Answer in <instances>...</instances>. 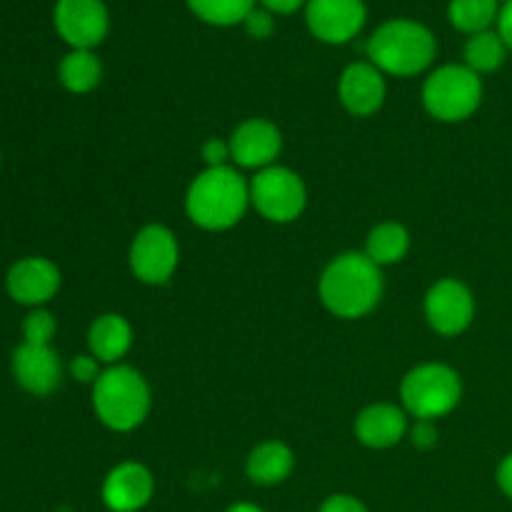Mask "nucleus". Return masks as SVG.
I'll return each mask as SVG.
<instances>
[{
	"label": "nucleus",
	"instance_id": "7c9ffc66",
	"mask_svg": "<svg viewBox=\"0 0 512 512\" xmlns=\"http://www.w3.org/2000/svg\"><path fill=\"white\" fill-rule=\"evenodd\" d=\"M498 35L503 38V43L508 45V50L512 53V0H505L500 5V13H498Z\"/></svg>",
	"mask_w": 512,
	"mask_h": 512
},
{
	"label": "nucleus",
	"instance_id": "9b49d317",
	"mask_svg": "<svg viewBox=\"0 0 512 512\" xmlns=\"http://www.w3.org/2000/svg\"><path fill=\"white\" fill-rule=\"evenodd\" d=\"M368 20L363 0H308L305 23L308 30L328 45H343L358 38Z\"/></svg>",
	"mask_w": 512,
	"mask_h": 512
},
{
	"label": "nucleus",
	"instance_id": "6ab92c4d",
	"mask_svg": "<svg viewBox=\"0 0 512 512\" xmlns=\"http://www.w3.org/2000/svg\"><path fill=\"white\" fill-rule=\"evenodd\" d=\"M295 468V455L290 445L283 440H265V443L255 445L250 450L248 460H245V473H248L250 483L263 485V488H273V485L285 483Z\"/></svg>",
	"mask_w": 512,
	"mask_h": 512
},
{
	"label": "nucleus",
	"instance_id": "f8f14e48",
	"mask_svg": "<svg viewBox=\"0 0 512 512\" xmlns=\"http://www.w3.org/2000/svg\"><path fill=\"white\" fill-rule=\"evenodd\" d=\"M60 283L63 278H60L58 265L40 255L20 258L5 275V290L10 298L30 310L48 305L58 295Z\"/></svg>",
	"mask_w": 512,
	"mask_h": 512
},
{
	"label": "nucleus",
	"instance_id": "c756f323",
	"mask_svg": "<svg viewBox=\"0 0 512 512\" xmlns=\"http://www.w3.org/2000/svg\"><path fill=\"white\" fill-rule=\"evenodd\" d=\"M410 443L418 450H430L438 445V428H435V420H418L413 428L408 430Z\"/></svg>",
	"mask_w": 512,
	"mask_h": 512
},
{
	"label": "nucleus",
	"instance_id": "a878e982",
	"mask_svg": "<svg viewBox=\"0 0 512 512\" xmlns=\"http://www.w3.org/2000/svg\"><path fill=\"white\" fill-rule=\"evenodd\" d=\"M243 28L253 40H268L275 33V15L270 10H265L263 5L260 8L255 5L248 18L243 20Z\"/></svg>",
	"mask_w": 512,
	"mask_h": 512
},
{
	"label": "nucleus",
	"instance_id": "7ed1b4c3",
	"mask_svg": "<svg viewBox=\"0 0 512 512\" xmlns=\"http://www.w3.org/2000/svg\"><path fill=\"white\" fill-rule=\"evenodd\" d=\"M438 55V40L428 25L410 18L385 20L368 40V60L385 75L413 78L425 73Z\"/></svg>",
	"mask_w": 512,
	"mask_h": 512
},
{
	"label": "nucleus",
	"instance_id": "aec40b11",
	"mask_svg": "<svg viewBox=\"0 0 512 512\" xmlns=\"http://www.w3.org/2000/svg\"><path fill=\"white\" fill-rule=\"evenodd\" d=\"M410 250V233L405 225L395 223V220H385V223L375 225L365 240L363 253L373 260L378 268H388V265L400 263Z\"/></svg>",
	"mask_w": 512,
	"mask_h": 512
},
{
	"label": "nucleus",
	"instance_id": "72a5a7b5",
	"mask_svg": "<svg viewBox=\"0 0 512 512\" xmlns=\"http://www.w3.org/2000/svg\"><path fill=\"white\" fill-rule=\"evenodd\" d=\"M225 512H265V510L258 508V505H253V503H235V505H230Z\"/></svg>",
	"mask_w": 512,
	"mask_h": 512
},
{
	"label": "nucleus",
	"instance_id": "39448f33",
	"mask_svg": "<svg viewBox=\"0 0 512 512\" xmlns=\"http://www.w3.org/2000/svg\"><path fill=\"white\" fill-rule=\"evenodd\" d=\"M463 398L458 370L445 363H423L408 370L400 383V405L415 420H435L453 413Z\"/></svg>",
	"mask_w": 512,
	"mask_h": 512
},
{
	"label": "nucleus",
	"instance_id": "2eb2a0df",
	"mask_svg": "<svg viewBox=\"0 0 512 512\" xmlns=\"http://www.w3.org/2000/svg\"><path fill=\"white\" fill-rule=\"evenodd\" d=\"M13 378L20 388L35 398H48L63 380V363L53 345L23 343L13 350Z\"/></svg>",
	"mask_w": 512,
	"mask_h": 512
},
{
	"label": "nucleus",
	"instance_id": "9d476101",
	"mask_svg": "<svg viewBox=\"0 0 512 512\" xmlns=\"http://www.w3.org/2000/svg\"><path fill=\"white\" fill-rule=\"evenodd\" d=\"M53 23L73 50H93L108 38L110 13L103 0H58Z\"/></svg>",
	"mask_w": 512,
	"mask_h": 512
},
{
	"label": "nucleus",
	"instance_id": "0eeeda50",
	"mask_svg": "<svg viewBox=\"0 0 512 512\" xmlns=\"http://www.w3.org/2000/svg\"><path fill=\"white\" fill-rule=\"evenodd\" d=\"M250 205L268 223L288 225L305 213L308 188L295 170L275 163L250 180Z\"/></svg>",
	"mask_w": 512,
	"mask_h": 512
},
{
	"label": "nucleus",
	"instance_id": "4be33fe9",
	"mask_svg": "<svg viewBox=\"0 0 512 512\" xmlns=\"http://www.w3.org/2000/svg\"><path fill=\"white\" fill-rule=\"evenodd\" d=\"M498 0H450L448 18L455 30L465 35H478L493 30L498 23Z\"/></svg>",
	"mask_w": 512,
	"mask_h": 512
},
{
	"label": "nucleus",
	"instance_id": "393cba45",
	"mask_svg": "<svg viewBox=\"0 0 512 512\" xmlns=\"http://www.w3.org/2000/svg\"><path fill=\"white\" fill-rule=\"evenodd\" d=\"M55 330H58V325H55L53 313L45 308H33L23 320V343L50 345Z\"/></svg>",
	"mask_w": 512,
	"mask_h": 512
},
{
	"label": "nucleus",
	"instance_id": "a211bd4d",
	"mask_svg": "<svg viewBox=\"0 0 512 512\" xmlns=\"http://www.w3.org/2000/svg\"><path fill=\"white\" fill-rule=\"evenodd\" d=\"M88 348L98 363L118 365L133 348V325L120 313H103L90 323Z\"/></svg>",
	"mask_w": 512,
	"mask_h": 512
},
{
	"label": "nucleus",
	"instance_id": "473e14b6",
	"mask_svg": "<svg viewBox=\"0 0 512 512\" xmlns=\"http://www.w3.org/2000/svg\"><path fill=\"white\" fill-rule=\"evenodd\" d=\"M495 480H498V488L503 490L505 498L512 500V453H508L503 460H500Z\"/></svg>",
	"mask_w": 512,
	"mask_h": 512
},
{
	"label": "nucleus",
	"instance_id": "20e7f679",
	"mask_svg": "<svg viewBox=\"0 0 512 512\" xmlns=\"http://www.w3.org/2000/svg\"><path fill=\"white\" fill-rule=\"evenodd\" d=\"M153 408V393L140 370L108 365L93 383V413L113 433L140 428Z\"/></svg>",
	"mask_w": 512,
	"mask_h": 512
},
{
	"label": "nucleus",
	"instance_id": "dca6fc26",
	"mask_svg": "<svg viewBox=\"0 0 512 512\" xmlns=\"http://www.w3.org/2000/svg\"><path fill=\"white\" fill-rule=\"evenodd\" d=\"M338 98L350 115L370 118L383 108L388 98L385 73H380L370 60L350 63L338 80Z\"/></svg>",
	"mask_w": 512,
	"mask_h": 512
},
{
	"label": "nucleus",
	"instance_id": "f3484780",
	"mask_svg": "<svg viewBox=\"0 0 512 512\" xmlns=\"http://www.w3.org/2000/svg\"><path fill=\"white\" fill-rule=\"evenodd\" d=\"M408 418L403 405L373 403L363 408L355 418V438L370 450H388L408 435Z\"/></svg>",
	"mask_w": 512,
	"mask_h": 512
},
{
	"label": "nucleus",
	"instance_id": "f03ea898",
	"mask_svg": "<svg viewBox=\"0 0 512 512\" xmlns=\"http://www.w3.org/2000/svg\"><path fill=\"white\" fill-rule=\"evenodd\" d=\"M250 208V183L230 165L205 168L185 193V213L190 223L208 233L235 228Z\"/></svg>",
	"mask_w": 512,
	"mask_h": 512
},
{
	"label": "nucleus",
	"instance_id": "1a4fd4ad",
	"mask_svg": "<svg viewBox=\"0 0 512 512\" xmlns=\"http://www.w3.org/2000/svg\"><path fill=\"white\" fill-rule=\"evenodd\" d=\"M425 320L430 328L445 338L463 335L475 320V295L463 280L443 278L425 293Z\"/></svg>",
	"mask_w": 512,
	"mask_h": 512
},
{
	"label": "nucleus",
	"instance_id": "423d86ee",
	"mask_svg": "<svg viewBox=\"0 0 512 512\" xmlns=\"http://www.w3.org/2000/svg\"><path fill=\"white\" fill-rule=\"evenodd\" d=\"M483 103V78L465 63H448L430 70L423 83V108L440 123H463Z\"/></svg>",
	"mask_w": 512,
	"mask_h": 512
},
{
	"label": "nucleus",
	"instance_id": "6e6552de",
	"mask_svg": "<svg viewBox=\"0 0 512 512\" xmlns=\"http://www.w3.org/2000/svg\"><path fill=\"white\" fill-rule=\"evenodd\" d=\"M180 263V245L173 230L160 223L138 230L128 250L130 273L145 285H165Z\"/></svg>",
	"mask_w": 512,
	"mask_h": 512
},
{
	"label": "nucleus",
	"instance_id": "5701e85b",
	"mask_svg": "<svg viewBox=\"0 0 512 512\" xmlns=\"http://www.w3.org/2000/svg\"><path fill=\"white\" fill-rule=\"evenodd\" d=\"M508 53V45L503 43L498 30H485V33L470 35L468 43H465L463 48L465 65L478 75L495 73L498 68H503Z\"/></svg>",
	"mask_w": 512,
	"mask_h": 512
},
{
	"label": "nucleus",
	"instance_id": "bb28decb",
	"mask_svg": "<svg viewBox=\"0 0 512 512\" xmlns=\"http://www.w3.org/2000/svg\"><path fill=\"white\" fill-rule=\"evenodd\" d=\"M200 155L205 160V168H223L233 160L230 155V143L228 140H220V138H208L200 148Z\"/></svg>",
	"mask_w": 512,
	"mask_h": 512
},
{
	"label": "nucleus",
	"instance_id": "cd10ccee",
	"mask_svg": "<svg viewBox=\"0 0 512 512\" xmlns=\"http://www.w3.org/2000/svg\"><path fill=\"white\" fill-rule=\"evenodd\" d=\"M68 370H70V375L78 380V383H90V385H93L95 380H98V375L103 373V370H100V363L90 353L75 355V358L70 360Z\"/></svg>",
	"mask_w": 512,
	"mask_h": 512
},
{
	"label": "nucleus",
	"instance_id": "ddd939ff",
	"mask_svg": "<svg viewBox=\"0 0 512 512\" xmlns=\"http://www.w3.org/2000/svg\"><path fill=\"white\" fill-rule=\"evenodd\" d=\"M230 155L238 168L265 170L283 153V133L268 118H248L230 133Z\"/></svg>",
	"mask_w": 512,
	"mask_h": 512
},
{
	"label": "nucleus",
	"instance_id": "b1692460",
	"mask_svg": "<svg viewBox=\"0 0 512 512\" xmlns=\"http://www.w3.org/2000/svg\"><path fill=\"white\" fill-rule=\"evenodd\" d=\"M190 13L203 23L215 28H230V25H243L250 10L258 0H185Z\"/></svg>",
	"mask_w": 512,
	"mask_h": 512
},
{
	"label": "nucleus",
	"instance_id": "4468645a",
	"mask_svg": "<svg viewBox=\"0 0 512 512\" xmlns=\"http://www.w3.org/2000/svg\"><path fill=\"white\" fill-rule=\"evenodd\" d=\"M155 495V478L143 463L125 460L103 480L100 498L110 512H140Z\"/></svg>",
	"mask_w": 512,
	"mask_h": 512
},
{
	"label": "nucleus",
	"instance_id": "2f4dec72",
	"mask_svg": "<svg viewBox=\"0 0 512 512\" xmlns=\"http://www.w3.org/2000/svg\"><path fill=\"white\" fill-rule=\"evenodd\" d=\"M265 10H270L273 15H293L300 8L308 5V0H260Z\"/></svg>",
	"mask_w": 512,
	"mask_h": 512
},
{
	"label": "nucleus",
	"instance_id": "f257e3e1",
	"mask_svg": "<svg viewBox=\"0 0 512 512\" xmlns=\"http://www.w3.org/2000/svg\"><path fill=\"white\" fill-rule=\"evenodd\" d=\"M383 288V268L358 250L335 255L318 280L320 303L343 320H358L373 313L383 298Z\"/></svg>",
	"mask_w": 512,
	"mask_h": 512
},
{
	"label": "nucleus",
	"instance_id": "c85d7f7f",
	"mask_svg": "<svg viewBox=\"0 0 512 512\" xmlns=\"http://www.w3.org/2000/svg\"><path fill=\"white\" fill-rule=\"evenodd\" d=\"M318 512H370V510L365 508L363 500H358L355 495L335 493V495H328V498L320 503Z\"/></svg>",
	"mask_w": 512,
	"mask_h": 512
},
{
	"label": "nucleus",
	"instance_id": "412c9836",
	"mask_svg": "<svg viewBox=\"0 0 512 512\" xmlns=\"http://www.w3.org/2000/svg\"><path fill=\"white\" fill-rule=\"evenodd\" d=\"M100 78H103V63L93 50H70L58 65V80L68 93H90L98 88Z\"/></svg>",
	"mask_w": 512,
	"mask_h": 512
}]
</instances>
